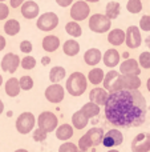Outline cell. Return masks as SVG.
<instances>
[{
	"label": "cell",
	"instance_id": "cell-1",
	"mask_svg": "<svg viewBox=\"0 0 150 152\" xmlns=\"http://www.w3.org/2000/svg\"><path fill=\"white\" fill-rule=\"evenodd\" d=\"M105 119L120 128H133L145 121L146 100L138 89L110 92L105 103Z\"/></svg>",
	"mask_w": 150,
	"mask_h": 152
},
{
	"label": "cell",
	"instance_id": "cell-2",
	"mask_svg": "<svg viewBox=\"0 0 150 152\" xmlns=\"http://www.w3.org/2000/svg\"><path fill=\"white\" fill-rule=\"evenodd\" d=\"M88 79L82 72H73L69 75L65 83V91H68L69 95L74 97H79L87 91Z\"/></svg>",
	"mask_w": 150,
	"mask_h": 152
},
{
	"label": "cell",
	"instance_id": "cell-3",
	"mask_svg": "<svg viewBox=\"0 0 150 152\" xmlns=\"http://www.w3.org/2000/svg\"><path fill=\"white\" fill-rule=\"evenodd\" d=\"M104 132L102 128H98V127H93L90 128L84 136H81L79 139V148L81 151H89L92 147H96V145L101 144L102 143V139H104Z\"/></svg>",
	"mask_w": 150,
	"mask_h": 152
},
{
	"label": "cell",
	"instance_id": "cell-4",
	"mask_svg": "<svg viewBox=\"0 0 150 152\" xmlns=\"http://www.w3.org/2000/svg\"><path fill=\"white\" fill-rule=\"evenodd\" d=\"M112 27V19L102 13H94L89 18V28L96 34H105Z\"/></svg>",
	"mask_w": 150,
	"mask_h": 152
},
{
	"label": "cell",
	"instance_id": "cell-5",
	"mask_svg": "<svg viewBox=\"0 0 150 152\" xmlns=\"http://www.w3.org/2000/svg\"><path fill=\"white\" fill-rule=\"evenodd\" d=\"M37 120L32 112H23L16 119V129L21 135H27L29 132H32V129L35 128Z\"/></svg>",
	"mask_w": 150,
	"mask_h": 152
},
{
	"label": "cell",
	"instance_id": "cell-6",
	"mask_svg": "<svg viewBox=\"0 0 150 152\" xmlns=\"http://www.w3.org/2000/svg\"><path fill=\"white\" fill-rule=\"evenodd\" d=\"M37 126L45 132H53L58 126V119L50 111H44L37 118Z\"/></svg>",
	"mask_w": 150,
	"mask_h": 152
},
{
	"label": "cell",
	"instance_id": "cell-7",
	"mask_svg": "<svg viewBox=\"0 0 150 152\" xmlns=\"http://www.w3.org/2000/svg\"><path fill=\"white\" fill-rule=\"evenodd\" d=\"M58 26V16L55 12H45L39 16L36 21V27L40 31L49 32L53 31Z\"/></svg>",
	"mask_w": 150,
	"mask_h": 152
},
{
	"label": "cell",
	"instance_id": "cell-8",
	"mask_svg": "<svg viewBox=\"0 0 150 152\" xmlns=\"http://www.w3.org/2000/svg\"><path fill=\"white\" fill-rule=\"evenodd\" d=\"M104 88L106 91L116 92L120 89H124V83H122V74L117 71H109L104 77Z\"/></svg>",
	"mask_w": 150,
	"mask_h": 152
},
{
	"label": "cell",
	"instance_id": "cell-9",
	"mask_svg": "<svg viewBox=\"0 0 150 152\" xmlns=\"http://www.w3.org/2000/svg\"><path fill=\"white\" fill-rule=\"evenodd\" d=\"M90 13V7L88 5V1L85 0H79V1H74L71 7V18L76 21H82L89 16Z\"/></svg>",
	"mask_w": 150,
	"mask_h": 152
},
{
	"label": "cell",
	"instance_id": "cell-10",
	"mask_svg": "<svg viewBox=\"0 0 150 152\" xmlns=\"http://www.w3.org/2000/svg\"><path fill=\"white\" fill-rule=\"evenodd\" d=\"M44 96H45V99H47L49 103L57 104V103H60V102H63V100H64L65 91H64V88L58 83H52L49 87H47V88H45Z\"/></svg>",
	"mask_w": 150,
	"mask_h": 152
},
{
	"label": "cell",
	"instance_id": "cell-11",
	"mask_svg": "<svg viewBox=\"0 0 150 152\" xmlns=\"http://www.w3.org/2000/svg\"><path fill=\"white\" fill-rule=\"evenodd\" d=\"M142 43V36H141L140 28L137 26H130L126 29V39H125V44L128 45V48L136 50L138 48Z\"/></svg>",
	"mask_w": 150,
	"mask_h": 152
},
{
	"label": "cell",
	"instance_id": "cell-12",
	"mask_svg": "<svg viewBox=\"0 0 150 152\" xmlns=\"http://www.w3.org/2000/svg\"><path fill=\"white\" fill-rule=\"evenodd\" d=\"M20 64H21L20 58H19L16 53L9 52V53H5V55L3 56L0 66H1L3 71L9 72V74H13V72L17 71V68H19Z\"/></svg>",
	"mask_w": 150,
	"mask_h": 152
},
{
	"label": "cell",
	"instance_id": "cell-13",
	"mask_svg": "<svg viewBox=\"0 0 150 152\" xmlns=\"http://www.w3.org/2000/svg\"><path fill=\"white\" fill-rule=\"evenodd\" d=\"M133 152H149L150 151V134L141 132L132 142Z\"/></svg>",
	"mask_w": 150,
	"mask_h": 152
},
{
	"label": "cell",
	"instance_id": "cell-14",
	"mask_svg": "<svg viewBox=\"0 0 150 152\" xmlns=\"http://www.w3.org/2000/svg\"><path fill=\"white\" fill-rule=\"evenodd\" d=\"M124 142V135L118 131V129H109L105 135H104L102 139V145L104 147H117V145H121Z\"/></svg>",
	"mask_w": 150,
	"mask_h": 152
},
{
	"label": "cell",
	"instance_id": "cell-15",
	"mask_svg": "<svg viewBox=\"0 0 150 152\" xmlns=\"http://www.w3.org/2000/svg\"><path fill=\"white\" fill-rule=\"evenodd\" d=\"M120 72L122 75H138L141 74L140 66H138V61L136 59H126L125 61H122L120 64Z\"/></svg>",
	"mask_w": 150,
	"mask_h": 152
},
{
	"label": "cell",
	"instance_id": "cell-16",
	"mask_svg": "<svg viewBox=\"0 0 150 152\" xmlns=\"http://www.w3.org/2000/svg\"><path fill=\"white\" fill-rule=\"evenodd\" d=\"M40 13V8H39V4L36 1H24L23 5H21V15L24 16L25 19H35L37 18Z\"/></svg>",
	"mask_w": 150,
	"mask_h": 152
},
{
	"label": "cell",
	"instance_id": "cell-17",
	"mask_svg": "<svg viewBox=\"0 0 150 152\" xmlns=\"http://www.w3.org/2000/svg\"><path fill=\"white\" fill-rule=\"evenodd\" d=\"M125 39H126V32L122 31L121 28H114L108 34V42L114 47L124 44Z\"/></svg>",
	"mask_w": 150,
	"mask_h": 152
},
{
	"label": "cell",
	"instance_id": "cell-18",
	"mask_svg": "<svg viewBox=\"0 0 150 152\" xmlns=\"http://www.w3.org/2000/svg\"><path fill=\"white\" fill-rule=\"evenodd\" d=\"M108 96L109 95L106 94L105 88H100V87H96L89 92V100L98 105H105Z\"/></svg>",
	"mask_w": 150,
	"mask_h": 152
},
{
	"label": "cell",
	"instance_id": "cell-19",
	"mask_svg": "<svg viewBox=\"0 0 150 152\" xmlns=\"http://www.w3.org/2000/svg\"><path fill=\"white\" fill-rule=\"evenodd\" d=\"M120 59H121V56H120L118 51L114 50V48L108 50L102 56L104 64H105L106 67H109V68H114V67L120 63Z\"/></svg>",
	"mask_w": 150,
	"mask_h": 152
},
{
	"label": "cell",
	"instance_id": "cell-20",
	"mask_svg": "<svg viewBox=\"0 0 150 152\" xmlns=\"http://www.w3.org/2000/svg\"><path fill=\"white\" fill-rule=\"evenodd\" d=\"M101 59H102L101 51L97 50V48H90V50H88L87 52L84 53L85 64H88V66H90V67L97 66V64L101 61Z\"/></svg>",
	"mask_w": 150,
	"mask_h": 152
},
{
	"label": "cell",
	"instance_id": "cell-21",
	"mask_svg": "<svg viewBox=\"0 0 150 152\" xmlns=\"http://www.w3.org/2000/svg\"><path fill=\"white\" fill-rule=\"evenodd\" d=\"M43 50L47 51V52H55L58 47H60V39L55 35H47V36L43 39Z\"/></svg>",
	"mask_w": 150,
	"mask_h": 152
},
{
	"label": "cell",
	"instance_id": "cell-22",
	"mask_svg": "<svg viewBox=\"0 0 150 152\" xmlns=\"http://www.w3.org/2000/svg\"><path fill=\"white\" fill-rule=\"evenodd\" d=\"M21 91L20 87V80L16 77H11L7 80L5 83V94L8 95L9 97H16Z\"/></svg>",
	"mask_w": 150,
	"mask_h": 152
},
{
	"label": "cell",
	"instance_id": "cell-23",
	"mask_svg": "<svg viewBox=\"0 0 150 152\" xmlns=\"http://www.w3.org/2000/svg\"><path fill=\"white\" fill-rule=\"evenodd\" d=\"M73 136V126L71 124H61L56 128V137L61 142H66Z\"/></svg>",
	"mask_w": 150,
	"mask_h": 152
},
{
	"label": "cell",
	"instance_id": "cell-24",
	"mask_svg": "<svg viewBox=\"0 0 150 152\" xmlns=\"http://www.w3.org/2000/svg\"><path fill=\"white\" fill-rule=\"evenodd\" d=\"M124 89H138L141 87V79L138 75H122Z\"/></svg>",
	"mask_w": 150,
	"mask_h": 152
},
{
	"label": "cell",
	"instance_id": "cell-25",
	"mask_svg": "<svg viewBox=\"0 0 150 152\" xmlns=\"http://www.w3.org/2000/svg\"><path fill=\"white\" fill-rule=\"evenodd\" d=\"M88 123H89V118H87L81 110L74 112L73 116H72V126L76 129H84Z\"/></svg>",
	"mask_w": 150,
	"mask_h": 152
},
{
	"label": "cell",
	"instance_id": "cell-26",
	"mask_svg": "<svg viewBox=\"0 0 150 152\" xmlns=\"http://www.w3.org/2000/svg\"><path fill=\"white\" fill-rule=\"evenodd\" d=\"M63 51H64V53H65L66 56H76V55H79V52H80V44H79V42H76L74 39H69V40H66L65 43H64V45H63Z\"/></svg>",
	"mask_w": 150,
	"mask_h": 152
},
{
	"label": "cell",
	"instance_id": "cell-27",
	"mask_svg": "<svg viewBox=\"0 0 150 152\" xmlns=\"http://www.w3.org/2000/svg\"><path fill=\"white\" fill-rule=\"evenodd\" d=\"M120 12H121V4L118 1H109L106 4L105 8V15L108 16L109 19H117L120 16Z\"/></svg>",
	"mask_w": 150,
	"mask_h": 152
},
{
	"label": "cell",
	"instance_id": "cell-28",
	"mask_svg": "<svg viewBox=\"0 0 150 152\" xmlns=\"http://www.w3.org/2000/svg\"><path fill=\"white\" fill-rule=\"evenodd\" d=\"M104 77H105V75H104V71L101 68H93V69H90L89 74H88V80H89L93 86L101 84L104 81Z\"/></svg>",
	"mask_w": 150,
	"mask_h": 152
},
{
	"label": "cell",
	"instance_id": "cell-29",
	"mask_svg": "<svg viewBox=\"0 0 150 152\" xmlns=\"http://www.w3.org/2000/svg\"><path fill=\"white\" fill-rule=\"evenodd\" d=\"M4 32L9 36H15L20 32V23L16 19H9L4 24Z\"/></svg>",
	"mask_w": 150,
	"mask_h": 152
},
{
	"label": "cell",
	"instance_id": "cell-30",
	"mask_svg": "<svg viewBox=\"0 0 150 152\" xmlns=\"http://www.w3.org/2000/svg\"><path fill=\"white\" fill-rule=\"evenodd\" d=\"M81 111L85 113L87 118L92 119V118H96V116L100 113V105L96 104V103H93V102H89V103H87V104L82 105Z\"/></svg>",
	"mask_w": 150,
	"mask_h": 152
},
{
	"label": "cell",
	"instance_id": "cell-31",
	"mask_svg": "<svg viewBox=\"0 0 150 152\" xmlns=\"http://www.w3.org/2000/svg\"><path fill=\"white\" fill-rule=\"evenodd\" d=\"M65 74L66 72H65V68H64V67L56 66L49 71V80L52 81V83H58V81L64 80Z\"/></svg>",
	"mask_w": 150,
	"mask_h": 152
},
{
	"label": "cell",
	"instance_id": "cell-32",
	"mask_svg": "<svg viewBox=\"0 0 150 152\" xmlns=\"http://www.w3.org/2000/svg\"><path fill=\"white\" fill-rule=\"evenodd\" d=\"M65 31H66V34H68L69 36H72V37H80V36L82 35L81 26H80V24L77 23L76 20L66 23V26H65Z\"/></svg>",
	"mask_w": 150,
	"mask_h": 152
},
{
	"label": "cell",
	"instance_id": "cell-33",
	"mask_svg": "<svg viewBox=\"0 0 150 152\" xmlns=\"http://www.w3.org/2000/svg\"><path fill=\"white\" fill-rule=\"evenodd\" d=\"M126 10L130 13H140L142 11V3L141 0H129L126 4Z\"/></svg>",
	"mask_w": 150,
	"mask_h": 152
},
{
	"label": "cell",
	"instance_id": "cell-34",
	"mask_svg": "<svg viewBox=\"0 0 150 152\" xmlns=\"http://www.w3.org/2000/svg\"><path fill=\"white\" fill-rule=\"evenodd\" d=\"M35 66H36V59L33 56H25V58L21 59V67H23V69L31 71L32 68H35Z\"/></svg>",
	"mask_w": 150,
	"mask_h": 152
},
{
	"label": "cell",
	"instance_id": "cell-35",
	"mask_svg": "<svg viewBox=\"0 0 150 152\" xmlns=\"http://www.w3.org/2000/svg\"><path fill=\"white\" fill-rule=\"evenodd\" d=\"M138 63H140V66L142 68L150 69V52L149 51H145V52L141 53L140 58H138Z\"/></svg>",
	"mask_w": 150,
	"mask_h": 152
},
{
	"label": "cell",
	"instance_id": "cell-36",
	"mask_svg": "<svg viewBox=\"0 0 150 152\" xmlns=\"http://www.w3.org/2000/svg\"><path fill=\"white\" fill-rule=\"evenodd\" d=\"M19 80H20V87H21V89H24V91L32 89V87H33V80H32L31 76H21Z\"/></svg>",
	"mask_w": 150,
	"mask_h": 152
},
{
	"label": "cell",
	"instance_id": "cell-37",
	"mask_svg": "<svg viewBox=\"0 0 150 152\" xmlns=\"http://www.w3.org/2000/svg\"><path fill=\"white\" fill-rule=\"evenodd\" d=\"M77 151H79L77 145L74 143H69V142L61 144L60 148H58V152H77Z\"/></svg>",
	"mask_w": 150,
	"mask_h": 152
},
{
	"label": "cell",
	"instance_id": "cell-38",
	"mask_svg": "<svg viewBox=\"0 0 150 152\" xmlns=\"http://www.w3.org/2000/svg\"><path fill=\"white\" fill-rule=\"evenodd\" d=\"M47 134L48 132H45L44 129L37 128L36 131L33 132V140L35 142H44V140L47 139Z\"/></svg>",
	"mask_w": 150,
	"mask_h": 152
},
{
	"label": "cell",
	"instance_id": "cell-39",
	"mask_svg": "<svg viewBox=\"0 0 150 152\" xmlns=\"http://www.w3.org/2000/svg\"><path fill=\"white\" fill-rule=\"evenodd\" d=\"M140 28L142 29V31H146V32L150 31V16L149 15H145V16H142V18H141Z\"/></svg>",
	"mask_w": 150,
	"mask_h": 152
},
{
	"label": "cell",
	"instance_id": "cell-40",
	"mask_svg": "<svg viewBox=\"0 0 150 152\" xmlns=\"http://www.w3.org/2000/svg\"><path fill=\"white\" fill-rule=\"evenodd\" d=\"M9 15V7L4 1H0V20H5Z\"/></svg>",
	"mask_w": 150,
	"mask_h": 152
},
{
	"label": "cell",
	"instance_id": "cell-41",
	"mask_svg": "<svg viewBox=\"0 0 150 152\" xmlns=\"http://www.w3.org/2000/svg\"><path fill=\"white\" fill-rule=\"evenodd\" d=\"M32 50H33V45H32V43L29 42V40H23V42L20 43V51L24 53H29L32 52Z\"/></svg>",
	"mask_w": 150,
	"mask_h": 152
},
{
	"label": "cell",
	"instance_id": "cell-42",
	"mask_svg": "<svg viewBox=\"0 0 150 152\" xmlns=\"http://www.w3.org/2000/svg\"><path fill=\"white\" fill-rule=\"evenodd\" d=\"M56 3H57L60 7L65 8V7H69V5L73 4V0H56Z\"/></svg>",
	"mask_w": 150,
	"mask_h": 152
},
{
	"label": "cell",
	"instance_id": "cell-43",
	"mask_svg": "<svg viewBox=\"0 0 150 152\" xmlns=\"http://www.w3.org/2000/svg\"><path fill=\"white\" fill-rule=\"evenodd\" d=\"M24 1H25V0H9V5L12 8H19L23 5Z\"/></svg>",
	"mask_w": 150,
	"mask_h": 152
},
{
	"label": "cell",
	"instance_id": "cell-44",
	"mask_svg": "<svg viewBox=\"0 0 150 152\" xmlns=\"http://www.w3.org/2000/svg\"><path fill=\"white\" fill-rule=\"evenodd\" d=\"M5 45H7V42H5V37L0 35V51H3V50H4V48H5Z\"/></svg>",
	"mask_w": 150,
	"mask_h": 152
},
{
	"label": "cell",
	"instance_id": "cell-45",
	"mask_svg": "<svg viewBox=\"0 0 150 152\" xmlns=\"http://www.w3.org/2000/svg\"><path fill=\"white\" fill-rule=\"evenodd\" d=\"M49 61H50V59H49V58H47V56H45V58H43L41 63L44 64V66H47V64H49Z\"/></svg>",
	"mask_w": 150,
	"mask_h": 152
},
{
	"label": "cell",
	"instance_id": "cell-46",
	"mask_svg": "<svg viewBox=\"0 0 150 152\" xmlns=\"http://www.w3.org/2000/svg\"><path fill=\"white\" fill-rule=\"evenodd\" d=\"M3 111H4V103H3L1 99H0V115L3 113Z\"/></svg>",
	"mask_w": 150,
	"mask_h": 152
},
{
	"label": "cell",
	"instance_id": "cell-47",
	"mask_svg": "<svg viewBox=\"0 0 150 152\" xmlns=\"http://www.w3.org/2000/svg\"><path fill=\"white\" fill-rule=\"evenodd\" d=\"M146 87H148V91L150 92V77L148 79V83H146Z\"/></svg>",
	"mask_w": 150,
	"mask_h": 152
},
{
	"label": "cell",
	"instance_id": "cell-48",
	"mask_svg": "<svg viewBox=\"0 0 150 152\" xmlns=\"http://www.w3.org/2000/svg\"><path fill=\"white\" fill-rule=\"evenodd\" d=\"M15 152H28L27 150H24V148H20V150H16Z\"/></svg>",
	"mask_w": 150,
	"mask_h": 152
},
{
	"label": "cell",
	"instance_id": "cell-49",
	"mask_svg": "<svg viewBox=\"0 0 150 152\" xmlns=\"http://www.w3.org/2000/svg\"><path fill=\"white\" fill-rule=\"evenodd\" d=\"M85 1H88V3H97V1H100V0H85Z\"/></svg>",
	"mask_w": 150,
	"mask_h": 152
},
{
	"label": "cell",
	"instance_id": "cell-50",
	"mask_svg": "<svg viewBox=\"0 0 150 152\" xmlns=\"http://www.w3.org/2000/svg\"><path fill=\"white\" fill-rule=\"evenodd\" d=\"M1 84H3V76L0 75V87H1Z\"/></svg>",
	"mask_w": 150,
	"mask_h": 152
},
{
	"label": "cell",
	"instance_id": "cell-51",
	"mask_svg": "<svg viewBox=\"0 0 150 152\" xmlns=\"http://www.w3.org/2000/svg\"><path fill=\"white\" fill-rule=\"evenodd\" d=\"M146 44H148L149 47H150V37H148V40H146Z\"/></svg>",
	"mask_w": 150,
	"mask_h": 152
},
{
	"label": "cell",
	"instance_id": "cell-52",
	"mask_svg": "<svg viewBox=\"0 0 150 152\" xmlns=\"http://www.w3.org/2000/svg\"><path fill=\"white\" fill-rule=\"evenodd\" d=\"M108 152H118L117 150H110V151H108Z\"/></svg>",
	"mask_w": 150,
	"mask_h": 152
},
{
	"label": "cell",
	"instance_id": "cell-53",
	"mask_svg": "<svg viewBox=\"0 0 150 152\" xmlns=\"http://www.w3.org/2000/svg\"><path fill=\"white\" fill-rule=\"evenodd\" d=\"M77 152H85V151H81V150H80V151H77Z\"/></svg>",
	"mask_w": 150,
	"mask_h": 152
},
{
	"label": "cell",
	"instance_id": "cell-54",
	"mask_svg": "<svg viewBox=\"0 0 150 152\" xmlns=\"http://www.w3.org/2000/svg\"><path fill=\"white\" fill-rule=\"evenodd\" d=\"M0 1H5V0H0Z\"/></svg>",
	"mask_w": 150,
	"mask_h": 152
}]
</instances>
